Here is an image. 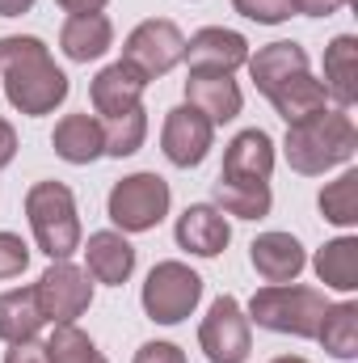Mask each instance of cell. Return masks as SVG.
Returning <instances> with one entry per match:
<instances>
[{
	"label": "cell",
	"mask_w": 358,
	"mask_h": 363,
	"mask_svg": "<svg viewBox=\"0 0 358 363\" xmlns=\"http://www.w3.org/2000/svg\"><path fill=\"white\" fill-rule=\"evenodd\" d=\"M0 85L13 110L25 118H42L55 106L68 101V77L51 60V47L34 34H8L0 38Z\"/></svg>",
	"instance_id": "cell-1"
},
{
	"label": "cell",
	"mask_w": 358,
	"mask_h": 363,
	"mask_svg": "<svg viewBox=\"0 0 358 363\" xmlns=\"http://www.w3.org/2000/svg\"><path fill=\"white\" fill-rule=\"evenodd\" d=\"M354 152H358V127L346 110H321L304 123H291L287 140H282L287 165L304 178L329 174V169L346 165Z\"/></svg>",
	"instance_id": "cell-2"
},
{
	"label": "cell",
	"mask_w": 358,
	"mask_h": 363,
	"mask_svg": "<svg viewBox=\"0 0 358 363\" xmlns=\"http://www.w3.org/2000/svg\"><path fill=\"white\" fill-rule=\"evenodd\" d=\"M25 220L34 228L38 250L51 262H68L81 250V216L76 194L64 182H34L25 190Z\"/></svg>",
	"instance_id": "cell-3"
},
{
	"label": "cell",
	"mask_w": 358,
	"mask_h": 363,
	"mask_svg": "<svg viewBox=\"0 0 358 363\" xmlns=\"http://www.w3.org/2000/svg\"><path fill=\"white\" fill-rule=\"evenodd\" d=\"M325 308H329V300L316 287H304V283H266L262 291H253L245 317L258 321L262 330H274V334L316 338Z\"/></svg>",
	"instance_id": "cell-4"
},
{
	"label": "cell",
	"mask_w": 358,
	"mask_h": 363,
	"mask_svg": "<svg viewBox=\"0 0 358 363\" xmlns=\"http://www.w3.org/2000/svg\"><path fill=\"white\" fill-rule=\"evenodd\" d=\"M169 203H173L169 182L144 169V174H127L122 182H114L105 211H110L118 233H152L169 216Z\"/></svg>",
	"instance_id": "cell-5"
},
{
	"label": "cell",
	"mask_w": 358,
	"mask_h": 363,
	"mask_svg": "<svg viewBox=\"0 0 358 363\" xmlns=\"http://www.w3.org/2000/svg\"><path fill=\"white\" fill-rule=\"evenodd\" d=\"M139 300L156 325H181L202 300V274L190 271L185 262H156L144 279Z\"/></svg>",
	"instance_id": "cell-6"
},
{
	"label": "cell",
	"mask_w": 358,
	"mask_h": 363,
	"mask_svg": "<svg viewBox=\"0 0 358 363\" xmlns=\"http://www.w3.org/2000/svg\"><path fill=\"white\" fill-rule=\"evenodd\" d=\"M181 60H185V34L169 17L139 21L122 43V64H131L144 81H156V77L173 72Z\"/></svg>",
	"instance_id": "cell-7"
},
{
	"label": "cell",
	"mask_w": 358,
	"mask_h": 363,
	"mask_svg": "<svg viewBox=\"0 0 358 363\" xmlns=\"http://www.w3.org/2000/svg\"><path fill=\"white\" fill-rule=\"evenodd\" d=\"M198 347L211 363H249L253 355V321L245 317L236 296H219L202 325H198Z\"/></svg>",
	"instance_id": "cell-8"
},
{
	"label": "cell",
	"mask_w": 358,
	"mask_h": 363,
	"mask_svg": "<svg viewBox=\"0 0 358 363\" xmlns=\"http://www.w3.org/2000/svg\"><path fill=\"white\" fill-rule=\"evenodd\" d=\"M34 296L47 325H76V317H85L93 304V279L72 262H51L38 274Z\"/></svg>",
	"instance_id": "cell-9"
},
{
	"label": "cell",
	"mask_w": 358,
	"mask_h": 363,
	"mask_svg": "<svg viewBox=\"0 0 358 363\" xmlns=\"http://www.w3.org/2000/svg\"><path fill=\"white\" fill-rule=\"evenodd\" d=\"M215 144V127L207 123V114H198L190 101L185 106H173L165 114V127H161V152L169 157V165L178 169H194L207 161Z\"/></svg>",
	"instance_id": "cell-10"
},
{
	"label": "cell",
	"mask_w": 358,
	"mask_h": 363,
	"mask_svg": "<svg viewBox=\"0 0 358 363\" xmlns=\"http://www.w3.org/2000/svg\"><path fill=\"white\" fill-rule=\"evenodd\" d=\"M185 64L190 72H236L249 64V38L224 26H207L185 43Z\"/></svg>",
	"instance_id": "cell-11"
},
{
	"label": "cell",
	"mask_w": 358,
	"mask_h": 363,
	"mask_svg": "<svg viewBox=\"0 0 358 363\" xmlns=\"http://www.w3.org/2000/svg\"><path fill=\"white\" fill-rule=\"evenodd\" d=\"M178 245L194 258H219L232 241V224L228 216L215 207V203H190L178 216V228H173Z\"/></svg>",
	"instance_id": "cell-12"
},
{
	"label": "cell",
	"mask_w": 358,
	"mask_h": 363,
	"mask_svg": "<svg viewBox=\"0 0 358 363\" xmlns=\"http://www.w3.org/2000/svg\"><path fill=\"white\" fill-rule=\"evenodd\" d=\"M185 101L207 114L211 127H224L241 114L245 97H241V85L228 77V72H190L185 77Z\"/></svg>",
	"instance_id": "cell-13"
},
{
	"label": "cell",
	"mask_w": 358,
	"mask_h": 363,
	"mask_svg": "<svg viewBox=\"0 0 358 363\" xmlns=\"http://www.w3.org/2000/svg\"><path fill=\"white\" fill-rule=\"evenodd\" d=\"M144 89H148V81H144L131 64L118 60V64H110V68H101V72L93 77L89 101L101 118H114V114L139 110V106H144Z\"/></svg>",
	"instance_id": "cell-14"
},
{
	"label": "cell",
	"mask_w": 358,
	"mask_h": 363,
	"mask_svg": "<svg viewBox=\"0 0 358 363\" xmlns=\"http://www.w3.org/2000/svg\"><path fill=\"white\" fill-rule=\"evenodd\" d=\"M85 271L93 283H105V287H122L131 274H135V245L127 241V233H93L89 245H85Z\"/></svg>",
	"instance_id": "cell-15"
},
{
	"label": "cell",
	"mask_w": 358,
	"mask_h": 363,
	"mask_svg": "<svg viewBox=\"0 0 358 363\" xmlns=\"http://www.w3.org/2000/svg\"><path fill=\"white\" fill-rule=\"evenodd\" d=\"M249 262L266 283H295L308 267V254L291 233H262L249 245Z\"/></svg>",
	"instance_id": "cell-16"
},
{
	"label": "cell",
	"mask_w": 358,
	"mask_h": 363,
	"mask_svg": "<svg viewBox=\"0 0 358 363\" xmlns=\"http://www.w3.org/2000/svg\"><path fill=\"white\" fill-rule=\"evenodd\" d=\"M274 174V140L262 127H249L228 140L224 148V169L219 178H245V182H270Z\"/></svg>",
	"instance_id": "cell-17"
},
{
	"label": "cell",
	"mask_w": 358,
	"mask_h": 363,
	"mask_svg": "<svg viewBox=\"0 0 358 363\" xmlns=\"http://www.w3.org/2000/svg\"><path fill=\"white\" fill-rule=\"evenodd\" d=\"M51 148L59 161L68 165H93L97 157H105V135H101V118L97 114H64L55 123V135H51Z\"/></svg>",
	"instance_id": "cell-18"
},
{
	"label": "cell",
	"mask_w": 358,
	"mask_h": 363,
	"mask_svg": "<svg viewBox=\"0 0 358 363\" xmlns=\"http://www.w3.org/2000/svg\"><path fill=\"white\" fill-rule=\"evenodd\" d=\"M110 47H114V26H110L105 13H72L64 21V30H59V51L72 64L101 60Z\"/></svg>",
	"instance_id": "cell-19"
},
{
	"label": "cell",
	"mask_w": 358,
	"mask_h": 363,
	"mask_svg": "<svg viewBox=\"0 0 358 363\" xmlns=\"http://www.w3.org/2000/svg\"><path fill=\"white\" fill-rule=\"evenodd\" d=\"M325 97L337 101V110H350L358 101V38L354 34H337L325 47Z\"/></svg>",
	"instance_id": "cell-20"
},
{
	"label": "cell",
	"mask_w": 358,
	"mask_h": 363,
	"mask_svg": "<svg viewBox=\"0 0 358 363\" xmlns=\"http://www.w3.org/2000/svg\"><path fill=\"white\" fill-rule=\"evenodd\" d=\"M249 77H253V85H258V93H274L278 85H287L291 77H299V72H308V51L299 47V43H270V47H262L258 55H249Z\"/></svg>",
	"instance_id": "cell-21"
},
{
	"label": "cell",
	"mask_w": 358,
	"mask_h": 363,
	"mask_svg": "<svg viewBox=\"0 0 358 363\" xmlns=\"http://www.w3.org/2000/svg\"><path fill=\"white\" fill-rule=\"evenodd\" d=\"M215 207L236 220H262L274 207L270 182H245V178H215Z\"/></svg>",
	"instance_id": "cell-22"
},
{
	"label": "cell",
	"mask_w": 358,
	"mask_h": 363,
	"mask_svg": "<svg viewBox=\"0 0 358 363\" xmlns=\"http://www.w3.org/2000/svg\"><path fill=\"white\" fill-rule=\"evenodd\" d=\"M325 85L312 77V72H299V77H291L287 85H278V89L270 93V106L278 110V118L291 127V123H304V118H312V114H321L325 110Z\"/></svg>",
	"instance_id": "cell-23"
},
{
	"label": "cell",
	"mask_w": 358,
	"mask_h": 363,
	"mask_svg": "<svg viewBox=\"0 0 358 363\" xmlns=\"http://www.w3.org/2000/svg\"><path fill=\"white\" fill-rule=\"evenodd\" d=\"M42 308H38V296L34 287H8L0 296V338L4 342H25V338H38L42 330Z\"/></svg>",
	"instance_id": "cell-24"
},
{
	"label": "cell",
	"mask_w": 358,
	"mask_h": 363,
	"mask_svg": "<svg viewBox=\"0 0 358 363\" xmlns=\"http://www.w3.org/2000/svg\"><path fill=\"white\" fill-rule=\"evenodd\" d=\"M316 267V279L333 291H354L358 287V237H337L329 245L316 250L312 258Z\"/></svg>",
	"instance_id": "cell-25"
},
{
	"label": "cell",
	"mask_w": 358,
	"mask_h": 363,
	"mask_svg": "<svg viewBox=\"0 0 358 363\" xmlns=\"http://www.w3.org/2000/svg\"><path fill=\"white\" fill-rule=\"evenodd\" d=\"M316 342L333 359H358V304L354 300H342V304H329L325 308L321 330H316Z\"/></svg>",
	"instance_id": "cell-26"
},
{
	"label": "cell",
	"mask_w": 358,
	"mask_h": 363,
	"mask_svg": "<svg viewBox=\"0 0 358 363\" xmlns=\"http://www.w3.org/2000/svg\"><path fill=\"white\" fill-rule=\"evenodd\" d=\"M101 135H105V157H135L148 140V114L144 106L139 110H127V114H114V118H101Z\"/></svg>",
	"instance_id": "cell-27"
},
{
	"label": "cell",
	"mask_w": 358,
	"mask_h": 363,
	"mask_svg": "<svg viewBox=\"0 0 358 363\" xmlns=\"http://www.w3.org/2000/svg\"><path fill=\"white\" fill-rule=\"evenodd\" d=\"M321 216L337 228H354L358 224V169H346L337 182H329L316 199Z\"/></svg>",
	"instance_id": "cell-28"
},
{
	"label": "cell",
	"mask_w": 358,
	"mask_h": 363,
	"mask_svg": "<svg viewBox=\"0 0 358 363\" xmlns=\"http://www.w3.org/2000/svg\"><path fill=\"white\" fill-rule=\"evenodd\" d=\"M42 347H47V363H110L97 351V342L76 325H51V338Z\"/></svg>",
	"instance_id": "cell-29"
},
{
	"label": "cell",
	"mask_w": 358,
	"mask_h": 363,
	"mask_svg": "<svg viewBox=\"0 0 358 363\" xmlns=\"http://www.w3.org/2000/svg\"><path fill=\"white\" fill-rule=\"evenodd\" d=\"M232 9L258 26H278L291 17V0H232Z\"/></svg>",
	"instance_id": "cell-30"
},
{
	"label": "cell",
	"mask_w": 358,
	"mask_h": 363,
	"mask_svg": "<svg viewBox=\"0 0 358 363\" xmlns=\"http://www.w3.org/2000/svg\"><path fill=\"white\" fill-rule=\"evenodd\" d=\"M30 267V245L17 233H0V279H17Z\"/></svg>",
	"instance_id": "cell-31"
},
{
	"label": "cell",
	"mask_w": 358,
	"mask_h": 363,
	"mask_svg": "<svg viewBox=\"0 0 358 363\" xmlns=\"http://www.w3.org/2000/svg\"><path fill=\"white\" fill-rule=\"evenodd\" d=\"M135 363H185V351L178 342H144L135 351Z\"/></svg>",
	"instance_id": "cell-32"
},
{
	"label": "cell",
	"mask_w": 358,
	"mask_h": 363,
	"mask_svg": "<svg viewBox=\"0 0 358 363\" xmlns=\"http://www.w3.org/2000/svg\"><path fill=\"white\" fill-rule=\"evenodd\" d=\"M4 363H47V347L38 338H25V342H8V355Z\"/></svg>",
	"instance_id": "cell-33"
},
{
	"label": "cell",
	"mask_w": 358,
	"mask_h": 363,
	"mask_svg": "<svg viewBox=\"0 0 358 363\" xmlns=\"http://www.w3.org/2000/svg\"><path fill=\"white\" fill-rule=\"evenodd\" d=\"M350 0H291V13H304V17H333L337 9H346Z\"/></svg>",
	"instance_id": "cell-34"
},
{
	"label": "cell",
	"mask_w": 358,
	"mask_h": 363,
	"mask_svg": "<svg viewBox=\"0 0 358 363\" xmlns=\"http://www.w3.org/2000/svg\"><path fill=\"white\" fill-rule=\"evenodd\" d=\"M13 157H17V131H13L8 118H0V169H4Z\"/></svg>",
	"instance_id": "cell-35"
},
{
	"label": "cell",
	"mask_w": 358,
	"mask_h": 363,
	"mask_svg": "<svg viewBox=\"0 0 358 363\" xmlns=\"http://www.w3.org/2000/svg\"><path fill=\"white\" fill-rule=\"evenodd\" d=\"M64 13H101L110 0H55Z\"/></svg>",
	"instance_id": "cell-36"
},
{
	"label": "cell",
	"mask_w": 358,
	"mask_h": 363,
	"mask_svg": "<svg viewBox=\"0 0 358 363\" xmlns=\"http://www.w3.org/2000/svg\"><path fill=\"white\" fill-rule=\"evenodd\" d=\"M30 9H34V0H0V17H21Z\"/></svg>",
	"instance_id": "cell-37"
},
{
	"label": "cell",
	"mask_w": 358,
	"mask_h": 363,
	"mask_svg": "<svg viewBox=\"0 0 358 363\" xmlns=\"http://www.w3.org/2000/svg\"><path fill=\"white\" fill-rule=\"evenodd\" d=\"M270 363H308L304 355H278V359H270Z\"/></svg>",
	"instance_id": "cell-38"
}]
</instances>
